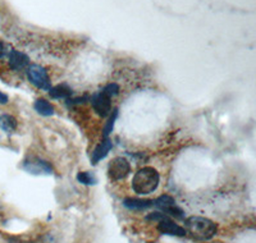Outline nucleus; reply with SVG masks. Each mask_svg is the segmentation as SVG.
<instances>
[{"mask_svg": "<svg viewBox=\"0 0 256 243\" xmlns=\"http://www.w3.org/2000/svg\"><path fill=\"white\" fill-rule=\"evenodd\" d=\"M9 66L16 72L27 70L30 66V59L24 52H17V50H10L9 52Z\"/></svg>", "mask_w": 256, "mask_h": 243, "instance_id": "9", "label": "nucleus"}, {"mask_svg": "<svg viewBox=\"0 0 256 243\" xmlns=\"http://www.w3.org/2000/svg\"><path fill=\"white\" fill-rule=\"evenodd\" d=\"M77 180L84 186H92L98 182L96 176L92 173H90V172H80L77 174Z\"/></svg>", "mask_w": 256, "mask_h": 243, "instance_id": "15", "label": "nucleus"}, {"mask_svg": "<svg viewBox=\"0 0 256 243\" xmlns=\"http://www.w3.org/2000/svg\"><path fill=\"white\" fill-rule=\"evenodd\" d=\"M24 169L30 174H52V166L40 158H30L24 162Z\"/></svg>", "mask_w": 256, "mask_h": 243, "instance_id": "6", "label": "nucleus"}, {"mask_svg": "<svg viewBox=\"0 0 256 243\" xmlns=\"http://www.w3.org/2000/svg\"><path fill=\"white\" fill-rule=\"evenodd\" d=\"M6 44H4L3 41H0V58H3L4 55H6Z\"/></svg>", "mask_w": 256, "mask_h": 243, "instance_id": "18", "label": "nucleus"}, {"mask_svg": "<svg viewBox=\"0 0 256 243\" xmlns=\"http://www.w3.org/2000/svg\"><path fill=\"white\" fill-rule=\"evenodd\" d=\"M112 98H108L106 95L100 91L99 94H96V95L92 96L91 98V104H92L94 110L96 112V114L100 116H108L109 114L112 113Z\"/></svg>", "mask_w": 256, "mask_h": 243, "instance_id": "8", "label": "nucleus"}, {"mask_svg": "<svg viewBox=\"0 0 256 243\" xmlns=\"http://www.w3.org/2000/svg\"><path fill=\"white\" fill-rule=\"evenodd\" d=\"M116 116H118V110L114 109L113 110V114H112V116H110V118H109L108 123H106V126H105V128H104V137H108L109 134H110L112 130H113L114 123H116Z\"/></svg>", "mask_w": 256, "mask_h": 243, "instance_id": "17", "label": "nucleus"}, {"mask_svg": "<svg viewBox=\"0 0 256 243\" xmlns=\"http://www.w3.org/2000/svg\"><path fill=\"white\" fill-rule=\"evenodd\" d=\"M102 92L104 94V95L108 96V98H112L120 94V86H118L116 84H106L104 88H102Z\"/></svg>", "mask_w": 256, "mask_h": 243, "instance_id": "16", "label": "nucleus"}, {"mask_svg": "<svg viewBox=\"0 0 256 243\" xmlns=\"http://www.w3.org/2000/svg\"><path fill=\"white\" fill-rule=\"evenodd\" d=\"M27 78L32 84L40 90L49 91L52 88V82H50V77L48 74L46 70L38 64H32L27 68Z\"/></svg>", "mask_w": 256, "mask_h": 243, "instance_id": "3", "label": "nucleus"}, {"mask_svg": "<svg viewBox=\"0 0 256 243\" xmlns=\"http://www.w3.org/2000/svg\"><path fill=\"white\" fill-rule=\"evenodd\" d=\"M131 172V165L126 158H114L108 166V174L113 180H122Z\"/></svg>", "mask_w": 256, "mask_h": 243, "instance_id": "5", "label": "nucleus"}, {"mask_svg": "<svg viewBox=\"0 0 256 243\" xmlns=\"http://www.w3.org/2000/svg\"><path fill=\"white\" fill-rule=\"evenodd\" d=\"M184 230L201 240H209L216 234L218 226L208 218L190 216L184 220Z\"/></svg>", "mask_w": 256, "mask_h": 243, "instance_id": "2", "label": "nucleus"}, {"mask_svg": "<svg viewBox=\"0 0 256 243\" xmlns=\"http://www.w3.org/2000/svg\"><path fill=\"white\" fill-rule=\"evenodd\" d=\"M152 206L158 208L159 210L163 212V214L170 215L177 219H184V212L180 208H178L176 200L169 194H163V196L158 197L156 200H152Z\"/></svg>", "mask_w": 256, "mask_h": 243, "instance_id": "4", "label": "nucleus"}, {"mask_svg": "<svg viewBox=\"0 0 256 243\" xmlns=\"http://www.w3.org/2000/svg\"><path fill=\"white\" fill-rule=\"evenodd\" d=\"M112 148H113V144H112L110 140L105 138L102 144H99V145L96 146L95 150L91 154V162H92L94 165L98 164L100 160H102L106 155H108L109 151L112 150Z\"/></svg>", "mask_w": 256, "mask_h": 243, "instance_id": "10", "label": "nucleus"}, {"mask_svg": "<svg viewBox=\"0 0 256 243\" xmlns=\"http://www.w3.org/2000/svg\"><path fill=\"white\" fill-rule=\"evenodd\" d=\"M158 230H159L162 234L177 236V237H184V236H186L184 228H182L180 226L176 224L174 222H173L169 216H166V214L160 218V220L158 222Z\"/></svg>", "mask_w": 256, "mask_h": 243, "instance_id": "7", "label": "nucleus"}, {"mask_svg": "<svg viewBox=\"0 0 256 243\" xmlns=\"http://www.w3.org/2000/svg\"><path fill=\"white\" fill-rule=\"evenodd\" d=\"M160 176L156 169L152 166H145L134 176L132 190L138 194H150L158 188Z\"/></svg>", "mask_w": 256, "mask_h": 243, "instance_id": "1", "label": "nucleus"}, {"mask_svg": "<svg viewBox=\"0 0 256 243\" xmlns=\"http://www.w3.org/2000/svg\"><path fill=\"white\" fill-rule=\"evenodd\" d=\"M49 94L52 98H66L67 100L72 96V90L67 84H58L56 87H52L49 90Z\"/></svg>", "mask_w": 256, "mask_h": 243, "instance_id": "14", "label": "nucleus"}, {"mask_svg": "<svg viewBox=\"0 0 256 243\" xmlns=\"http://www.w3.org/2000/svg\"><path fill=\"white\" fill-rule=\"evenodd\" d=\"M123 206L130 210H146L152 208V200H142V198H134V197H127L123 200Z\"/></svg>", "mask_w": 256, "mask_h": 243, "instance_id": "11", "label": "nucleus"}, {"mask_svg": "<svg viewBox=\"0 0 256 243\" xmlns=\"http://www.w3.org/2000/svg\"><path fill=\"white\" fill-rule=\"evenodd\" d=\"M34 108L42 116H50L54 114V106L49 102H46L45 98H38V100H36Z\"/></svg>", "mask_w": 256, "mask_h": 243, "instance_id": "13", "label": "nucleus"}, {"mask_svg": "<svg viewBox=\"0 0 256 243\" xmlns=\"http://www.w3.org/2000/svg\"><path fill=\"white\" fill-rule=\"evenodd\" d=\"M8 102V96L0 91V104H6Z\"/></svg>", "mask_w": 256, "mask_h": 243, "instance_id": "19", "label": "nucleus"}, {"mask_svg": "<svg viewBox=\"0 0 256 243\" xmlns=\"http://www.w3.org/2000/svg\"><path fill=\"white\" fill-rule=\"evenodd\" d=\"M17 119L9 114H2L0 116V130H4L6 134H13L17 130Z\"/></svg>", "mask_w": 256, "mask_h": 243, "instance_id": "12", "label": "nucleus"}]
</instances>
